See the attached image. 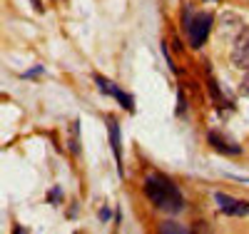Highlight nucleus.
Listing matches in <instances>:
<instances>
[{
    "instance_id": "nucleus-1",
    "label": "nucleus",
    "mask_w": 249,
    "mask_h": 234,
    "mask_svg": "<svg viewBox=\"0 0 249 234\" xmlns=\"http://www.w3.org/2000/svg\"><path fill=\"white\" fill-rule=\"evenodd\" d=\"M144 195H147V199L157 209H164V212H170V215H177L184 207V199L179 195L177 184L164 175H150L144 180Z\"/></svg>"
},
{
    "instance_id": "nucleus-2",
    "label": "nucleus",
    "mask_w": 249,
    "mask_h": 234,
    "mask_svg": "<svg viewBox=\"0 0 249 234\" xmlns=\"http://www.w3.org/2000/svg\"><path fill=\"white\" fill-rule=\"evenodd\" d=\"M184 25H187V37H190V48L199 50L204 42H207V37H210L212 15H210V13H197V15H192L190 10H187Z\"/></svg>"
},
{
    "instance_id": "nucleus-3",
    "label": "nucleus",
    "mask_w": 249,
    "mask_h": 234,
    "mask_svg": "<svg viewBox=\"0 0 249 234\" xmlns=\"http://www.w3.org/2000/svg\"><path fill=\"white\" fill-rule=\"evenodd\" d=\"M232 65L239 70L249 68V25H244L232 42Z\"/></svg>"
},
{
    "instance_id": "nucleus-4",
    "label": "nucleus",
    "mask_w": 249,
    "mask_h": 234,
    "mask_svg": "<svg viewBox=\"0 0 249 234\" xmlns=\"http://www.w3.org/2000/svg\"><path fill=\"white\" fill-rule=\"evenodd\" d=\"M214 199H217L219 209L224 212V215H230V217H244V215H249V202H244V199L230 197V195H224V192H217Z\"/></svg>"
},
{
    "instance_id": "nucleus-5",
    "label": "nucleus",
    "mask_w": 249,
    "mask_h": 234,
    "mask_svg": "<svg viewBox=\"0 0 249 234\" xmlns=\"http://www.w3.org/2000/svg\"><path fill=\"white\" fill-rule=\"evenodd\" d=\"M95 82H97V88L102 90V92H107V95H112V97H117L120 102H122V108H127L130 112L135 110V105H132V97L127 95V92H122L115 82H110V80H105L102 75H95Z\"/></svg>"
},
{
    "instance_id": "nucleus-6",
    "label": "nucleus",
    "mask_w": 249,
    "mask_h": 234,
    "mask_svg": "<svg viewBox=\"0 0 249 234\" xmlns=\"http://www.w3.org/2000/svg\"><path fill=\"white\" fill-rule=\"evenodd\" d=\"M207 140H210V144L214 147V150L217 152H224V155H239L242 152V147L239 144H234V142H230V140H227V137H222L219 132H210V135H207Z\"/></svg>"
},
{
    "instance_id": "nucleus-7",
    "label": "nucleus",
    "mask_w": 249,
    "mask_h": 234,
    "mask_svg": "<svg viewBox=\"0 0 249 234\" xmlns=\"http://www.w3.org/2000/svg\"><path fill=\"white\" fill-rule=\"evenodd\" d=\"M107 132H110V144H112V152L117 160V172L122 175V144H120V127H117L115 117L107 120Z\"/></svg>"
},
{
    "instance_id": "nucleus-8",
    "label": "nucleus",
    "mask_w": 249,
    "mask_h": 234,
    "mask_svg": "<svg viewBox=\"0 0 249 234\" xmlns=\"http://www.w3.org/2000/svg\"><path fill=\"white\" fill-rule=\"evenodd\" d=\"M219 28H222V33H232V30H237V33H239V30L244 28V23H242V20H239L237 15L224 13V15H222V25H219Z\"/></svg>"
},
{
    "instance_id": "nucleus-9",
    "label": "nucleus",
    "mask_w": 249,
    "mask_h": 234,
    "mask_svg": "<svg viewBox=\"0 0 249 234\" xmlns=\"http://www.w3.org/2000/svg\"><path fill=\"white\" fill-rule=\"evenodd\" d=\"M68 147H70V152L75 157L80 155V122L77 120L70 125V142H68Z\"/></svg>"
},
{
    "instance_id": "nucleus-10",
    "label": "nucleus",
    "mask_w": 249,
    "mask_h": 234,
    "mask_svg": "<svg viewBox=\"0 0 249 234\" xmlns=\"http://www.w3.org/2000/svg\"><path fill=\"white\" fill-rule=\"evenodd\" d=\"M210 92H212V97H214V102H217V110H219V112H222L224 108H230V105H232L230 100H224V97L219 95V88H217V82H214V80H210Z\"/></svg>"
},
{
    "instance_id": "nucleus-11",
    "label": "nucleus",
    "mask_w": 249,
    "mask_h": 234,
    "mask_svg": "<svg viewBox=\"0 0 249 234\" xmlns=\"http://www.w3.org/2000/svg\"><path fill=\"white\" fill-rule=\"evenodd\" d=\"M160 232H164V234H187L190 229H187V227H179V224H175V222H164V224L160 227Z\"/></svg>"
},
{
    "instance_id": "nucleus-12",
    "label": "nucleus",
    "mask_w": 249,
    "mask_h": 234,
    "mask_svg": "<svg viewBox=\"0 0 249 234\" xmlns=\"http://www.w3.org/2000/svg\"><path fill=\"white\" fill-rule=\"evenodd\" d=\"M239 92L244 97H249V68L244 70V77H242V85H239Z\"/></svg>"
},
{
    "instance_id": "nucleus-13",
    "label": "nucleus",
    "mask_w": 249,
    "mask_h": 234,
    "mask_svg": "<svg viewBox=\"0 0 249 234\" xmlns=\"http://www.w3.org/2000/svg\"><path fill=\"white\" fill-rule=\"evenodd\" d=\"M30 3L35 5V10H37V13H43V0H30Z\"/></svg>"
}]
</instances>
